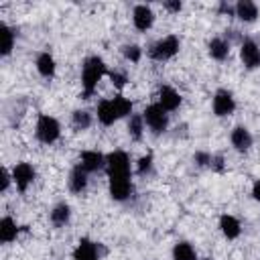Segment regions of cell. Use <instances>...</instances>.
<instances>
[{
	"label": "cell",
	"instance_id": "4316f807",
	"mask_svg": "<svg viewBox=\"0 0 260 260\" xmlns=\"http://www.w3.org/2000/svg\"><path fill=\"white\" fill-rule=\"evenodd\" d=\"M112 102H114V106H116L120 118H130V114H132V102H130L128 98H124L122 93H116V95L112 98Z\"/></svg>",
	"mask_w": 260,
	"mask_h": 260
},
{
	"label": "cell",
	"instance_id": "1f68e13d",
	"mask_svg": "<svg viewBox=\"0 0 260 260\" xmlns=\"http://www.w3.org/2000/svg\"><path fill=\"white\" fill-rule=\"evenodd\" d=\"M209 169H211V171H215V173H223V171H225V160H223V154H211Z\"/></svg>",
	"mask_w": 260,
	"mask_h": 260
},
{
	"label": "cell",
	"instance_id": "f546056e",
	"mask_svg": "<svg viewBox=\"0 0 260 260\" xmlns=\"http://www.w3.org/2000/svg\"><path fill=\"white\" fill-rule=\"evenodd\" d=\"M108 75H110V79H112V83H114L116 89H124V87H126V83H128V75H126L124 71H120V69H112V71H108Z\"/></svg>",
	"mask_w": 260,
	"mask_h": 260
},
{
	"label": "cell",
	"instance_id": "277c9868",
	"mask_svg": "<svg viewBox=\"0 0 260 260\" xmlns=\"http://www.w3.org/2000/svg\"><path fill=\"white\" fill-rule=\"evenodd\" d=\"M142 118H144V124L148 126V130L152 134H156V136L162 134L169 128V112L158 102L148 104L144 108V112H142Z\"/></svg>",
	"mask_w": 260,
	"mask_h": 260
},
{
	"label": "cell",
	"instance_id": "d6986e66",
	"mask_svg": "<svg viewBox=\"0 0 260 260\" xmlns=\"http://www.w3.org/2000/svg\"><path fill=\"white\" fill-rule=\"evenodd\" d=\"M219 232L223 234L225 240H236V238H240V234H242V225H240L238 217H234V215H230V213H223V215L219 217Z\"/></svg>",
	"mask_w": 260,
	"mask_h": 260
},
{
	"label": "cell",
	"instance_id": "ba28073f",
	"mask_svg": "<svg viewBox=\"0 0 260 260\" xmlns=\"http://www.w3.org/2000/svg\"><path fill=\"white\" fill-rule=\"evenodd\" d=\"M108 250L100 242H93L89 238H81L73 250V260H102V256Z\"/></svg>",
	"mask_w": 260,
	"mask_h": 260
},
{
	"label": "cell",
	"instance_id": "5bb4252c",
	"mask_svg": "<svg viewBox=\"0 0 260 260\" xmlns=\"http://www.w3.org/2000/svg\"><path fill=\"white\" fill-rule=\"evenodd\" d=\"M79 165L87 173H98V171L106 169V154L100 150H83L79 154Z\"/></svg>",
	"mask_w": 260,
	"mask_h": 260
},
{
	"label": "cell",
	"instance_id": "e0dca14e",
	"mask_svg": "<svg viewBox=\"0 0 260 260\" xmlns=\"http://www.w3.org/2000/svg\"><path fill=\"white\" fill-rule=\"evenodd\" d=\"M207 53L213 61H225L230 57V41L223 37H213L207 43Z\"/></svg>",
	"mask_w": 260,
	"mask_h": 260
},
{
	"label": "cell",
	"instance_id": "2e32d148",
	"mask_svg": "<svg viewBox=\"0 0 260 260\" xmlns=\"http://www.w3.org/2000/svg\"><path fill=\"white\" fill-rule=\"evenodd\" d=\"M95 116H98V122H100L102 126H112L116 120H120L118 110H116V106H114L112 98H110V100H102V102L98 104Z\"/></svg>",
	"mask_w": 260,
	"mask_h": 260
},
{
	"label": "cell",
	"instance_id": "ac0fdd59",
	"mask_svg": "<svg viewBox=\"0 0 260 260\" xmlns=\"http://www.w3.org/2000/svg\"><path fill=\"white\" fill-rule=\"evenodd\" d=\"M35 67H37L39 75H41V77H45V79H51V77L55 75V71H57L55 57H53L49 51H43V53H39V55H37Z\"/></svg>",
	"mask_w": 260,
	"mask_h": 260
},
{
	"label": "cell",
	"instance_id": "e575fe53",
	"mask_svg": "<svg viewBox=\"0 0 260 260\" xmlns=\"http://www.w3.org/2000/svg\"><path fill=\"white\" fill-rule=\"evenodd\" d=\"M162 8L169 10V12H181L183 2H179V0H167V2H162Z\"/></svg>",
	"mask_w": 260,
	"mask_h": 260
},
{
	"label": "cell",
	"instance_id": "7402d4cb",
	"mask_svg": "<svg viewBox=\"0 0 260 260\" xmlns=\"http://www.w3.org/2000/svg\"><path fill=\"white\" fill-rule=\"evenodd\" d=\"M234 8H236V16L242 22H254L258 18V6L252 0H240L234 4Z\"/></svg>",
	"mask_w": 260,
	"mask_h": 260
},
{
	"label": "cell",
	"instance_id": "83f0119b",
	"mask_svg": "<svg viewBox=\"0 0 260 260\" xmlns=\"http://www.w3.org/2000/svg\"><path fill=\"white\" fill-rule=\"evenodd\" d=\"M152 171H154V158H152V154L148 152V154H144V156L138 158V162H136V173H138L140 177H150Z\"/></svg>",
	"mask_w": 260,
	"mask_h": 260
},
{
	"label": "cell",
	"instance_id": "6da1fadb",
	"mask_svg": "<svg viewBox=\"0 0 260 260\" xmlns=\"http://www.w3.org/2000/svg\"><path fill=\"white\" fill-rule=\"evenodd\" d=\"M108 75V65L100 55H89L83 65H81V98L89 100L98 87V83L102 81V77Z\"/></svg>",
	"mask_w": 260,
	"mask_h": 260
},
{
	"label": "cell",
	"instance_id": "cb8c5ba5",
	"mask_svg": "<svg viewBox=\"0 0 260 260\" xmlns=\"http://www.w3.org/2000/svg\"><path fill=\"white\" fill-rule=\"evenodd\" d=\"M144 128H146V124H144L142 114H130V118H128V134H130V138L140 142L142 136H144Z\"/></svg>",
	"mask_w": 260,
	"mask_h": 260
},
{
	"label": "cell",
	"instance_id": "30bf717a",
	"mask_svg": "<svg viewBox=\"0 0 260 260\" xmlns=\"http://www.w3.org/2000/svg\"><path fill=\"white\" fill-rule=\"evenodd\" d=\"M108 189H110V197L118 203L128 201L134 193L132 179H108Z\"/></svg>",
	"mask_w": 260,
	"mask_h": 260
},
{
	"label": "cell",
	"instance_id": "d6a6232c",
	"mask_svg": "<svg viewBox=\"0 0 260 260\" xmlns=\"http://www.w3.org/2000/svg\"><path fill=\"white\" fill-rule=\"evenodd\" d=\"M0 179H2V183H0V191L6 193L8 187H10V183H14V181H12V173H8L6 167H2V169H0Z\"/></svg>",
	"mask_w": 260,
	"mask_h": 260
},
{
	"label": "cell",
	"instance_id": "8fae6325",
	"mask_svg": "<svg viewBox=\"0 0 260 260\" xmlns=\"http://www.w3.org/2000/svg\"><path fill=\"white\" fill-rule=\"evenodd\" d=\"M89 185V173L77 162L71 171H69V177H67V187L71 193H83Z\"/></svg>",
	"mask_w": 260,
	"mask_h": 260
},
{
	"label": "cell",
	"instance_id": "9a60e30c",
	"mask_svg": "<svg viewBox=\"0 0 260 260\" xmlns=\"http://www.w3.org/2000/svg\"><path fill=\"white\" fill-rule=\"evenodd\" d=\"M181 102H183V98L175 87H171V85H160L158 87V104L167 112H175L181 106Z\"/></svg>",
	"mask_w": 260,
	"mask_h": 260
},
{
	"label": "cell",
	"instance_id": "7c38bea8",
	"mask_svg": "<svg viewBox=\"0 0 260 260\" xmlns=\"http://www.w3.org/2000/svg\"><path fill=\"white\" fill-rule=\"evenodd\" d=\"M132 22H134V28L136 30H148L152 24H154V12L150 6L146 4H136L134 10H132Z\"/></svg>",
	"mask_w": 260,
	"mask_h": 260
},
{
	"label": "cell",
	"instance_id": "7a4b0ae2",
	"mask_svg": "<svg viewBox=\"0 0 260 260\" xmlns=\"http://www.w3.org/2000/svg\"><path fill=\"white\" fill-rule=\"evenodd\" d=\"M106 173H108V179H130L132 169H130L128 152L118 148L106 154Z\"/></svg>",
	"mask_w": 260,
	"mask_h": 260
},
{
	"label": "cell",
	"instance_id": "ffe728a7",
	"mask_svg": "<svg viewBox=\"0 0 260 260\" xmlns=\"http://www.w3.org/2000/svg\"><path fill=\"white\" fill-rule=\"evenodd\" d=\"M49 219H51V223H53L55 228H65V225L71 221V207H69V203H65V201L57 203V205L51 209Z\"/></svg>",
	"mask_w": 260,
	"mask_h": 260
},
{
	"label": "cell",
	"instance_id": "52a82bcc",
	"mask_svg": "<svg viewBox=\"0 0 260 260\" xmlns=\"http://www.w3.org/2000/svg\"><path fill=\"white\" fill-rule=\"evenodd\" d=\"M10 173H12V181H14L18 193H26V189L37 179V171H35V167L30 162H16Z\"/></svg>",
	"mask_w": 260,
	"mask_h": 260
},
{
	"label": "cell",
	"instance_id": "8992f818",
	"mask_svg": "<svg viewBox=\"0 0 260 260\" xmlns=\"http://www.w3.org/2000/svg\"><path fill=\"white\" fill-rule=\"evenodd\" d=\"M211 110L217 118H225V116H232L234 110H236V98L230 89H223L219 87L213 98H211Z\"/></svg>",
	"mask_w": 260,
	"mask_h": 260
},
{
	"label": "cell",
	"instance_id": "3957f363",
	"mask_svg": "<svg viewBox=\"0 0 260 260\" xmlns=\"http://www.w3.org/2000/svg\"><path fill=\"white\" fill-rule=\"evenodd\" d=\"M179 49H181L179 37H177V35H167V37H162V39H158L156 43L150 45L148 57H150L152 61H160V63H162V61L173 59V57L179 53Z\"/></svg>",
	"mask_w": 260,
	"mask_h": 260
},
{
	"label": "cell",
	"instance_id": "d590c367",
	"mask_svg": "<svg viewBox=\"0 0 260 260\" xmlns=\"http://www.w3.org/2000/svg\"><path fill=\"white\" fill-rule=\"evenodd\" d=\"M252 199L254 201H260V179L254 181V185H252Z\"/></svg>",
	"mask_w": 260,
	"mask_h": 260
},
{
	"label": "cell",
	"instance_id": "8d00e7d4",
	"mask_svg": "<svg viewBox=\"0 0 260 260\" xmlns=\"http://www.w3.org/2000/svg\"><path fill=\"white\" fill-rule=\"evenodd\" d=\"M203 260H211V258H203Z\"/></svg>",
	"mask_w": 260,
	"mask_h": 260
},
{
	"label": "cell",
	"instance_id": "44dd1931",
	"mask_svg": "<svg viewBox=\"0 0 260 260\" xmlns=\"http://www.w3.org/2000/svg\"><path fill=\"white\" fill-rule=\"evenodd\" d=\"M18 234H20V228L16 225V221L10 215H4L0 219V242L2 244H10V242H14L18 238Z\"/></svg>",
	"mask_w": 260,
	"mask_h": 260
},
{
	"label": "cell",
	"instance_id": "603a6c76",
	"mask_svg": "<svg viewBox=\"0 0 260 260\" xmlns=\"http://www.w3.org/2000/svg\"><path fill=\"white\" fill-rule=\"evenodd\" d=\"M0 55L8 57L14 49V41H16V32L12 26H8L6 22H0Z\"/></svg>",
	"mask_w": 260,
	"mask_h": 260
},
{
	"label": "cell",
	"instance_id": "9c48e42d",
	"mask_svg": "<svg viewBox=\"0 0 260 260\" xmlns=\"http://www.w3.org/2000/svg\"><path fill=\"white\" fill-rule=\"evenodd\" d=\"M240 59L246 69H258L260 67V45L254 39H244L240 43Z\"/></svg>",
	"mask_w": 260,
	"mask_h": 260
},
{
	"label": "cell",
	"instance_id": "836d02e7",
	"mask_svg": "<svg viewBox=\"0 0 260 260\" xmlns=\"http://www.w3.org/2000/svg\"><path fill=\"white\" fill-rule=\"evenodd\" d=\"M217 12H219V14H225V16H236V8H234L232 4H228L225 0H221V2L217 4Z\"/></svg>",
	"mask_w": 260,
	"mask_h": 260
},
{
	"label": "cell",
	"instance_id": "4dcf8cb0",
	"mask_svg": "<svg viewBox=\"0 0 260 260\" xmlns=\"http://www.w3.org/2000/svg\"><path fill=\"white\" fill-rule=\"evenodd\" d=\"M193 162H195L197 167H209V162H211V152H207V150H197V152L193 154Z\"/></svg>",
	"mask_w": 260,
	"mask_h": 260
},
{
	"label": "cell",
	"instance_id": "f1b7e54d",
	"mask_svg": "<svg viewBox=\"0 0 260 260\" xmlns=\"http://www.w3.org/2000/svg\"><path fill=\"white\" fill-rule=\"evenodd\" d=\"M122 55H124L126 61H130V63H138L140 57H142V49H140L138 45L130 43V45H124V47H122Z\"/></svg>",
	"mask_w": 260,
	"mask_h": 260
},
{
	"label": "cell",
	"instance_id": "484cf974",
	"mask_svg": "<svg viewBox=\"0 0 260 260\" xmlns=\"http://www.w3.org/2000/svg\"><path fill=\"white\" fill-rule=\"evenodd\" d=\"M173 260H197V252L189 242H177L171 252Z\"/></svg>",
	"mask_w": 260,
	"mask_h": 260
},
{
	"label": "cell",
	"instance_id": "5b68a950",
	"mask_svg": "<svg viewBox=\"0 0 260 260\" xmlns=\"http://www.w3.org/2000/svg\"><path fill=\"white\" fill-rule=\"evenodd\" d=\"M35 136L39 142L43 144H53L59 136H61V124L57 118L49 116V114H41L35 126Z\"/></svg>",
	"mask_w": 260,
	"mask_h": 260
},
{
	"label": "cell",
	"instance_id": "4fadbf2b",
	"mask_svg": "<svg viewBox=\"0 0 260 260\" xmlns=\"http://www.w3.org/2000/svg\"><path fill=\"white\" fill-rule=\"evenodd\" d=\"M230 142L238 152H248L254 144V136L246 126H236L230 134Z\"/></svg>",
	"mask_w": 260,
	"mask_h": 260
},
{
	"label": "cell",
	"instance_id": "d4e9b609",
	"mask_svg": "<svg viewBox=\"0 0 260 260\" xmlns=\"http://www.w3.org/2000/svg\"><path fill=\"white\" fill-rule=\"evenodd\" d=\"M91 124H93V116H91L87 110H73V114H71V126H73L77 132L87 130Z\"/></svg>",
	"mask_w": 260,
	"mask_h": 260
}]
</instances>
